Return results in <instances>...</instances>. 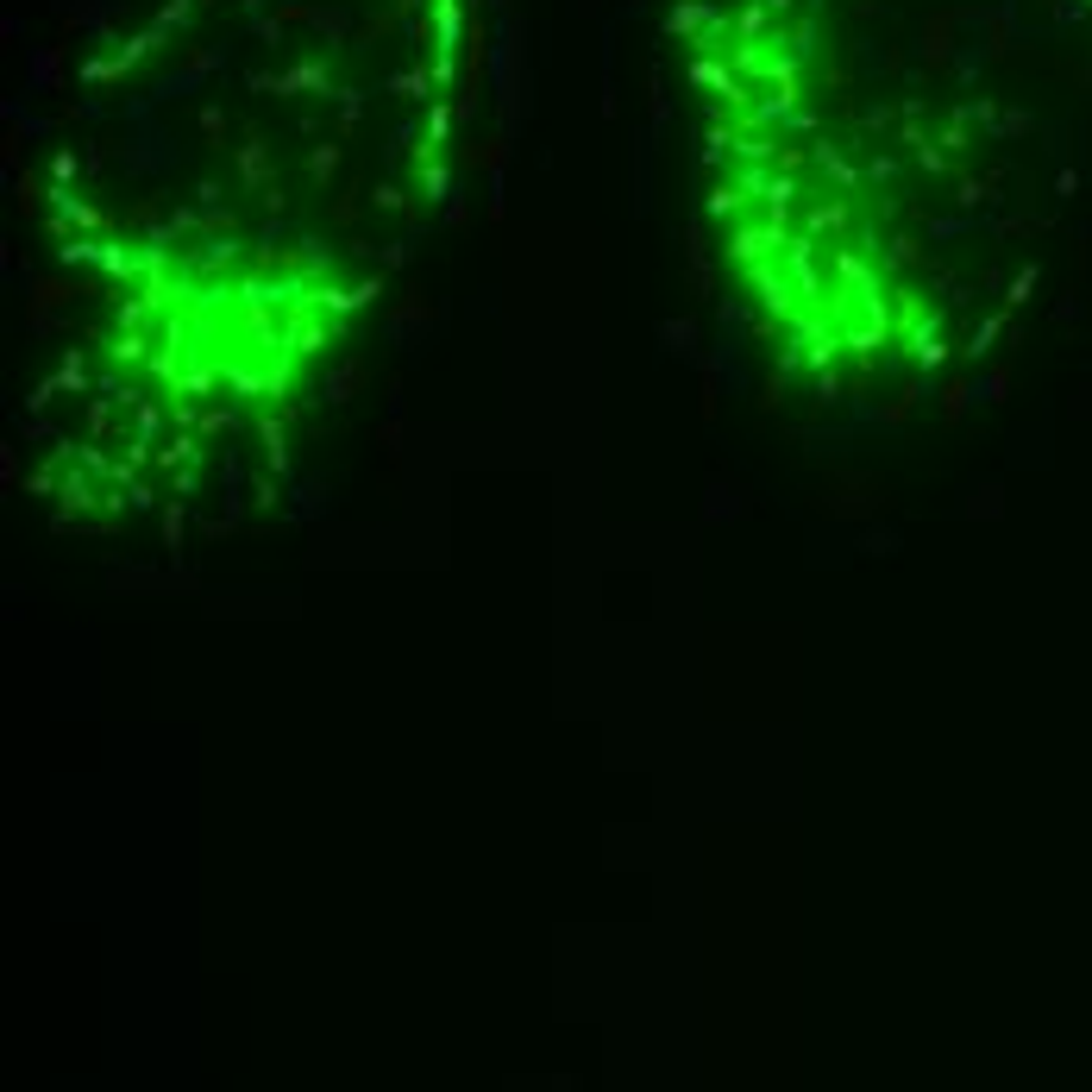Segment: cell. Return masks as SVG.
I'll return each mask as SVG.
<instances>
[{
	"instance_id": "6da1fadb",
	"label": "cell",
	"mask_w": 1092,
	"mask_h": 1092,
	"mask_svg": "<svg viewBox=\"0 0 1092 1092\" xmlns=\"http://www.w3.org/2000/svg\"><path fill=\"white\" fill-rule=\"evenodd\" d=\"M484 0H158L70 76L38 233L151 465L277 434L446 214Z\"/></svg>"
},
{
	"instance_id": "7a4b0ae2",
	"label": "cell",
	"mask_w": 1092,
	"mask_h": 1092,
	"mask_svg": "<svg viewBox=\"0 0 1092 1092\" xmlns=\"http://www.w3.org/2000/svg\"><path fill=\"white\" fill-rule=\"evenodd\" d=\"M1004 0H691L672 44L728 296L823 383L935 371L974 339L1004 208Z\"/></svg>"
}]
</instances>
